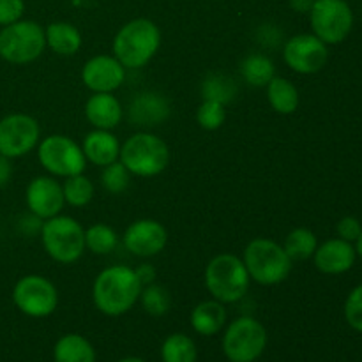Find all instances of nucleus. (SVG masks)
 Returning a JSON list of instances; mask_svg holds the SVG:
<instances>
[{"label": "nucleus", "mask_w": 362, "mask_h": 362, "mask_svg": "<svg viewBox=\"0 0 362 362\" xmlns=\"http://www.w3.org/2000/svg\"><path fill=\"white\" fill-rule=\"evenodd\" d=\"M144 285L138 279L136 271L126 265H113L105 269L95 278L92 297L101 313L119 317L127 313L140 299Z\"/></svg>", "instance_id": "obj_1"}, {"label": "nucleus", "mask_w": 362, "mask_h": 362, "mask_svg": "<svg viewBox=\"0 0 362 362\" xmlns=\"http://www.w3.org/2000/svg\"><path fill=\"white\" fill-rule=\"evenodd\" d=\"M161 45V32L154 21L136 18L124 25L113 39L115 59L129 69H138L151 62Z\"/></svg>", "instance_id": "obj_2"}, {"label": "nucleus", "mask_w": 362, "mask_h": 362, "mask_svg": "<svg viewBox=\"0 0 362 362\" xmlns=\"http://www.w3.org/2000/svg\"><path fill=\"white\" fill-rule=\"evenodd\" d=\"M244 265L247 274L258 285L271 286L283 283L292 272V258L283 246L271 239H255L244 250Z\"/></svg>", "instance_id": "obj_3"}, {"label": "nucleus", "mask_w": 362, "mask_h": 362, "mask_svg": "<svg viewBox=\"0 0 362 362\" xmlns=\"http://www.w3.org/2000/svg\"><path fill=\"white\" fill-rule=\"evenodd\" d=\"M250 281L246 265L235 255H218L205 269V286L212 297L223 304L243 299L250 288Z\"/></svg>", "instance_id": "obj_4"}, {"label": "nucleus", "mask_w": 362, "mask_h": 362, "mask_svg": "<svg viewBox=\"0 0 362 362\" xmlns=\"http://www.w3.org/2000/svg\"><path fill=\"white\" fill-rule=\"evenodd\" d=\"M119 158L133 175L154 177L168 166L170 148L156 134L136 133L124 141Z\"/></svg>", "instance_id": "obj_5"}, {"label": "nucleus", "mask_w": 362, "mask_h": 362, "mask_svg": "<svg viewBox=\"0 0 362 362\" xmlns=\"http://www.w3.org/2000/svg\"><path fill=\"white\" fill-rule=\"evenodd\" d=\"M46 253L60 264H74L85 251V230L69 216H53L41 226Z\"/></svg>", "instance_id": "obj_6"}, {"label": "nucleus", "mask_w": 362, "mask_h": 362, "mask_svg": "<svg viewBox=\"0 0 362 362\" xmlns=\"http://www.w3.org/2000/svg\"><path fill=\"white\" fill-rule=\"evenodd\" d=\"M46 48L45 28L30 20H18L0 30V57L11 64H28Z\"/></svg>", "instance_id": "obj_7"}, {"label": "nucleus", "mask_w": 362, "mask_h": 362, "mask_svg": "<svg viewBox=\"0 0 362 362\" xmlns=\"http://www.w3.org/2000/svg\"><path fill=\"white\" fill-rule=\"evenodd\" d=\"M267 346V332L258 320L240 317L223 336V352L230 362H255Z\"/></svg>", "instance_id": "obj_8"}, {"label": "nucleus", "mask_w": 362, "mask_h": 362, "mask_svg": "<svg viewBox=\"0 0 362 362\" xmlns=\"http://www.w3.org/2000/svg\"><path fill=\"white\" fill-rule=\"evenodd\" d=\"M313 34L325 45H339L354 27L352 7L345 0H315L310 11Z\"/></svg>", "instance_id": "obj_9"}, {"label": "nucleus", "mask_w": 362, "mask_h": 362, "mask_svg": "<svg viewBox=\"0 0 362 362\" xmlns=\"http://www.w3.org/2000/svg\"><path fill=\"white\" fill-rule=\"evenodd\" d=\"M39 163L46 172L57 177L83 173L87 158L83 148L64 134H52L39 144Z\"/></svg>", "instance_id": "obj_10"}, {"label": "nucleus", "mask_w": 362, "mask_h": 362, "mask_svg": "<svg viewBox=\"0 0 362 362\" xmlns=\"http://www.w3.org/2000/svg\"><path fill=\"white\" fill-rule=\"evenodd\" d=\"M13 300L21 313L34 318L48 317L55 311L59 293L55 285L42 276L30 274L14 285Z\"/></svg>", "instance_id": "obj_11"}, {"label": "nucleus", "mask_w": 362, "mask_h": 362, "mask_svg": "<svg viewBox=\"0 0 362 362\" xmlns=\"http://www.w3.org/2000/svg\"><path fill=\"white\" fill-rule=\"evenodd\" d=\"M41 127L37 120L25 113H13L0 120V156L21 158L37 145Z\"/></svg>", "instance_id": "obj_12"}, {"label": "nucleus", "mask_w": 362, "mask_h": 362, "mask_svg": "<svg viewBox=\"0 0 362 362\" xmlns=\"http://www.w3.org/2000/svg\"><path fill=\"white\" fill-rule=\"evenodd\" d=\"M283 59L286 66L299 74H315L325 67L329 60V49L324 41L315 34L293 35L283 48Z\"/></svg>", "instance_id": "obj_13"}, {"label": "nucleus", "mask_w": 362, "mask_h": 362, "mask_svg": "<svg viewBox=\"0 0 362 362\" xmlns=\"http://www.w3.org/2000/svg\"><path fill=\"white\" fill-rule=\"evenodd\" d=\"M166 243L168 232L156 219H138L124 233V246L136 257H154L165 250Z\"/></svg>", "instance_id": "obj_14"}, {"label": "nucleus", "mask_w": 362, "mask_h": 362, "mask_svg": "<svg viewBox=\"0 0 362 362\" xmlns=\"http://www.w3.org/2000/svg\"><path fill=\"white\" fill-rule=\"evenodd\" d=\"M25 198H27V207L39 219L59 216L66 204L62 186L53 177H35L34 180H30Z\"/></svg>", "instance_id": "obj_15"}, {"label": "nucleus", "mask_w": 362, "mask_h": 362, "mask_svg": "<svg viewBox=\"0 0 362 362\" xmlns=\"http://www.w3.org/2000/svg\"><path fill=\"white\" fill-rule=\"evenodd\" d=\"M126 67L110 55H95L81 69V80L92 92H113L124 83Z\"/></svg>", "instance_id": "obj_16"}, {"label": "nucleus", "mask_w": 362, "mask_h": 362, "mask_svg": "<svg viewBox=\"0 0 362 362\" xmlns=\"http://www.w3.org/2000/svg\"><path fill=\"white\" fill-rule=\"evenodd\" d=\"M315 265L324 274H343L356 264V247L343 239H329L317 247L313 255Z\"/></svg>", "instance_id": "obj_17"}, {"label": "nucleus", "mask_w": 362, "mask_h": 362, "mask_svg": "<svg viewBox=\"0 0 362 362\" xmlns=\"http://www.w3.org/2000/svg\"><path fill=\"white\" fill-rule=\"evenodd\" d=\"M168 115L170 103L158 92H141L129 105V120L134 126H159Z\"/></svg>", "instance_id": "obj_18"}, {"label": "nucleus", "mask_w": 362, "mask_h": 362, "mask_svg": "<svg viewBox=\"0 0 362 362\" xmlns=\"http://www.w3.org/2000/svg\"><path fill=\"white\" fill-rule=\"evenodd\" d=\"M87 120L95 129H113L122 120V106L112 92H94L85 105Z\"/></svg>", "instance_id": "obj_19"}, {"label": "nucleus", "mask_w": 362, "mask_h": 362, "mask_svg": "<svg viewBox=\"0 0 362 362\" xmlns=\"http://www.w3.org/2000/svg\"><path fill=\"white\" fill-rule=\"evenodd\" d=\"M83 154L90 163L98 166H108L119 159L120 144L115 134L106 129H95L83 140Z\"/></svg>", "instance_id": "obj_20"}, {"label": "nucleus", "mask_w": 362, "mask_h": 362, "mask_svg": "<svg viewBox=\"0 0 362 362\" xmlns=\"http://www.w3.org/2000/svg\"><path fill=\"white\" fill-rule=\"evenodd\" d=\"M226 322V311L219 300H204L191 313V325L202 336H214Z\"/></svg>", "instance_id": "obj_21"}, {"label": "nucleus", "mask_w": 362, "mask_h": 362, "mask_svg": "<svg viewBox=\"0 0 362 362\" xmlns=\"http://www.w3.org/2000/svg\"><path fill=\"white\" fill-rule=\"evenodd\" d=\"M46 34V46L53 49L57 55L69 57L78 53L81 48V34L74 25L67 21H55L49 23L45 30Z\"/></svg>", "instance_id": "obj_22"}, {"label": "nucleus", "mask_w": 362, "mask_h": 362, "mask_svg": "<svg viewBox=\"0 0 362 362\" xmlns=\"http://www.w3.org/2000/svg\"><path fill=\"white\" fill-rule=\"evenodd\" d=\"M55 362H95L94 346L80 334H66L53 349Z\"/></svg>", "instance_id": "obj_23"}, {"label": "nucleus", "mask_w": 362, "mask_h": 362, "mask_svg": "<svg viewBox=\"0 0 362 362\" xmlns=\"http://www.w3.org/2000/svg\"><path fill=\"white\" fill-rule=\"evenodd\" d=\"M267 99L274 112L290 115L299 106V90L286 78L274 76L267 83Z\"/></svg>", "instance_id": "obj_24"}, {"label": "nucleus", "mask_w": 362, "mask_h": 362, "mask_svg": "<svg viewBox=\"0 0 362 362\" xmlns=\"http://www.w3.org/2000/svg\"><path fill=\"white\" fill-rule=\"evenodd\" d=\"M240 74L244 81L253 87H267L269 81L274 78V64L269 57L255 53V55L246 57L240 64Z\"/></svg>", "instance_id": "obj_25"}, {"label": "nucleus", "mask_w": 362, "mask_h": 362, "mask_svg": "<svg viewBox=\"0 0 362 362\" xmlns=\"http://www.w3.org/2000/svg\"><path fill=\"white\" fill-rule=\"evenodd\" d=\"M318 247L317 235L308 228H296L286 235L285 246L283 250L286 251L290 258L293 260H308L315 255Z\"/></svg>", "instance_id": "obj_26"}, {"label": "nucleus", "mask_w": 362, "mask_h": 362, "mask_svg": "<svg viewBox=\"0 0 362 362\" xmlns=\"http://www.w3.org/2000/svg\"><path fill=\"white\" fill-rule=\"evenodd\" d=\"M197 345L186 334H172L161 346L163 362H197Z\"/></svg>", "instance_id": "obj_27"}, {"label": "nucleus", "mask_w": 362, "mask_h": 362, "mask_svg": "<svg viewBox=\"0 0 362 362\" xmlns=\"http://www.w3.org/2000/svg\"><path fill=\"white\" fill-rule=\"evenodd\" d=\"M64 200L73 207H85L94 197V184L83 173L66 177V184L62 186Z\"/></svg>", "instance_id": "obj_28"}, {"label": "nucleus", "mask_w": 362, "mask_h": 362, "mask_svg": "<svg viewBox=\"0 0 362 362\" xmlns=\"http://www.w3.org/2000/svg\"><path fill=\"white\" fill-rule=\"evenodd\" d=\"M119 237H117L115 230L110 228L108 225L103 223H95L90 228L85 230V247L95 255H108L117 247Z\"/></svg>", "instance_id": "obj_29"}, {"label": "nucleus", "mask_w": 362, "mask_h": 362, "mask_svg": "<svg viewBox=\"0 0 362 362\" xmlns=\"http://www.w3.org/2000/svg\"><path fill=\"white\" fill-rule=\"evenodd\" d=\"M237 92L235 81L226 74H209L202 83V95L204 99L218 101L221 105H226L233 99Z\"/></svg>", "instance_id": "obj_30"}, {"label": "nucleus", "mask_w": 362, "mask_h": 362, "mask_svg": "<svg viewBox=\"0 0 362 362\" xmlns=\"http://www.w3.org/2000/svg\"><path fill=\"white\" fill-rule=\"evenodd\" d=\"M140 300L144 310L147 311L148 315H152V317H161V315H165L166 311L170 310L168 292H166L163 286L154 285V283L145 285L144 288H141Z\"/></svg>", "instance_id": "obj_31"}, {"label": "nucleus", "mask_w": 362, "mask_h": 362, "mask_svg": "<svg viewBox=\"0 0 362 362\" xmlns=\"http://www.w3.org/2000/svg\"><path fill=\"white\" fill-rule=\"evenodd\" d=\"M131 173L126 166L120 161L112 163V165L105 166L101 173V184L108 193L120 194L129 187Z\"/></svg>", "instance_id": "obj_32"}, {"label": "nucleus", "mask_w": 362, "mask_h": 362, "mask_svg": "<svg viewBox=\"0 0 362 362\" xmlns=\"http://www.w3.org/2000/svg\"><path fill=\"white\" fill-rule=\"evenodd\" d=\"M226 119V110L225 105L218 101H211V99H204L197 110V120L204 129L214 131L223 126Z\"/></svg>", "instance_id": "obj_33"}, {"label": "nucleus", "mask_w": 362, "mask_h": 362, "mask_svg": "<svg viewBox=\"0 0 362 362\" xmlns=\"http://www.w3.org/2000/svg\"><path fill=\"white\" fill-rule=\"evenodd\" d=\"M345 318L354 331L362 332V285L356 286L346 297Z\"/></svg>", "instance_id": "obj_34"}, {"label": "nucleus", "mask_w": 362, "mask_h": 362, "mask_svg": "<svg viewBox=\"0 0 362 362\" xmlns=\"http://www.w3.org/2000/svg\"><path fill=\"white\" fill-rule=\"evenodd\" d=\"M25 11L23 0H0V25L14 23V21L21 20Z\"/></svg>", "instance_id": "obj_35"}, {"label": "nucleus", "mask_w": 362, "mask_h": 362, "mask_svg": "<svg viewBox=\"0 0 362 362\" xmlns=\"http://www.w3.org/2000/svg\"><path fill=\"white\" fill-rule=\"evenodd\" d=\"M336 232H338L339 239L346 240V243H356L362 232V225L359 219L354 218V216H346V218H341L338 221Z\"/></svg>", "instance_id": "obj_36"}, {"label": "nucleus", "mask_w": 362, "mask_h": 362, "mask_svg": "<svg viewBox=\"0 0 362 362\" xmlns=\"http://www.w3.org/2000/svg\"><path fill=\"white\" fill-rule=\"evenodd\" d=\"M136 276L138 279H140L141 285H151V283H154V278H156V271L152 265L148 264H144L140 265V267L136 269Z\"/></svg>", "instance_id": "obj_37"}, {"label": "nucleus", "mask_w": 362, "mask_h": 362, "mask_svg": "<svg viewBox=\"0 0 362 362\" xmlns=\"http://www.w3.org/2000/svg\"><path fill=\"white\" fill-rule=\"evenodd\" d=\"M11 173H13V168H11L9 158H6V156H0V187H2L4 184H7Z\"/></svg>", "instance_id": "obj_38"}, {"label": "nucleus", "mask_w": 362, "mask_h": 362, "mask_svg": "<svg viewBox=\"0 0 362 362\" xmlns=\"http://www.w3.org/2000/svg\"><path fill=\"white\" fill-rule=\"evenodd\" d=\"M290 7H292L293 11H297V13H310L311 7H313L315 0H288Z\"/></svg>", "instance_id": "obj_39"}, {"label": "nucleus", "mask_w": 362, "mask_h": 362, "mask_svg": "<svg viewBox=\"0 0 362 362\" xmlns=\"http://www.w3.org/2000/svg\"><path fill=\"white\" fill-rule=\"evenodd\" d=\"M356 253H357V257L362 258V232H361L359 239L356 240Z\"/></svg>", "instance_id": "obj_40"}, {"label": "nucleus", "mask_w": 362, "mask_h": 362, "mask_svg": "<svg viewBox=\"0 0 362 362\" xmlns=\"http://www.w3.org/2000/svg\"><path fill=\"white\" fill-rule=\"evenodd\" d=\"M119 362H145V361L138 359V357H126V359H122V361H119Z\"/></svg>", "instance_id": "obj_41"}]
</instances>
